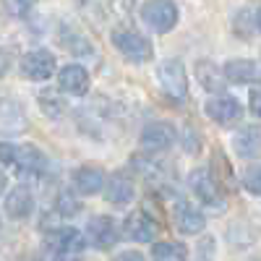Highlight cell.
Wrapping results in <instances>:
<instances>
[{"instance_id":"obj_1","label":"cell","mask_w":261,"mask_h":261,"mask_svg":"<svg viewBox=\"0 0 261 261\" xmlns=\"http://www.w3.org/2000/svg\"><path fill=\"white\" fill-rule=\"evenodd\" d=\"M178 6L172 0H146L141 6V21L157 34H167L178 27Z\"/></svg>"},{"instance_id":"obj_2","label":"cell","mask_w":261,"mask_h":261,"mask_svg":"<svg viewBox=\"0 0 261 261\" xmlns=\"http://www.w3.org/2000/svg\"><path fill=\"white\" fill-rule=\"evenodd\" d=\"M157 79L162 92L172 99V102H183L188 97V76H186V65L178 58L162 60L157 68Z\"/></svg>"},{"instance_id":"obj_3","label":"cell","mask_w":261,"mask_h":261,"mask_svg":"<svg viewBox=\"0 0 261 261\" xmlns=\"http://www.w3.org/2000/svg\"><path fill=\"white\" fill-rule=\"evenodd\" d=\"M113 47L130 63H146L154 55L151 42L134 29H115L113 32Z\"/></svg>"},{"instance_id":"obj_4","label":"cell","mask_w":261,"mask_h":261,"mask_svg":"<svg viewBox=\"0 0 261 261\" xmlns=\"http://www.w3.org/2000/svg\"><path fill=\"white\" fill-rule=\"evenodd\" d=\"M188 183H191V191L201 199V204L214 206V209H222L225 206V188H222L220 178H217L209 167L193 170Z\"/></svg>"},{"instance_id":"obj_5","label":"cell","mask_w":261,"mask_h":261,"mask_svg":"<svg viewBox=\"0 0 261 261\" xmlns=\"http://www.w3.org/2000/svg\"><path fill=\"white\" fill-rule=\"evenodd\" d=\"M21 76L29 81H47L53 73H58V60L50 50H32L18 63Z\"/></svg>"},{"instance_id":"obj_6","label":"cell","mask_w":261,"mask_h":261,"mask_svg":"<svg viewBox=\"0 0 261 261\" xmlns=\"http://www.w3.org/2000/svg\"><path fill=\"white\" fill-rule=\"evenodd\" d=\"M118 241V227L113 222V217H105V214H94L89 222H86L84 230V243H89L97 251H107L113 248Z\"/></svg>"},{"instance_id":"obj_7","label":"cell","mask_w":261,"mask_h":261,"mask_svg":"<svg viewBox=\"0 0 261 261\" xmlns=\"http://www.w3.org/2000/svg\"><path fill=\"white\" fill-rule=\"evenodd\" d=\"M204 113H206L209 120L220 123V125H235V123H241V118H243V105L238 102L235 97L220 94V97L206 99Z\"/></svg>"},{"instance_id":"obj_8","label":"cell","mask_w":261,"mask_h":261,"mask_svg":"<svg viewBox=\"0 0 261 261\" xmlns=\"http://www.w3.org/2000/svg\"><path fill=\"white\" fill-rule=\"evenodd\" d=\"M47 248L55 256H73L84 248V235L76 227H53L47 230Z\"/></svg>"},{"instance_id":"obj_9","label":"cell","mask_w":261,"mask_h":261,"mask_svg":"<svg viewBox=\"0 0 261 261\" xmlns=\"http://www.w3.org/2000/svg\"><path fill=\"white\" fill-rule=\"evenodd\" d=\"M141 149L146 151H165L175 144V125L172 123H165V120H157V123H149L144 130H141V139H139Z\"/></svg>"},{"instance_id":"obj_10","label":"cell","mask_w":261,"mask_h":261,"mask_svg":"<svg viewBox=\"0 0 261 261\" xmlns=\"http://www.w3.org/2000/svg\"><path fill=\"white\" fill-rule=\"evenodd\" d=\"M123 230H125V238H128V241H134V243H151L157 238V232H160L157 222L151 220L146 212H141V209L130 212L125 217Z\"/></svg>"},{"instance_id":"obj_11","label":"cell","mask_w":261,"mask_h":261,"mask_svg":"<svg viewBox=\"0 0 261 261\" xmlns=\"http://www.w3.org/2000/svg\"><path fill=\"white\" fill-rule=\"evenodd\" d=\"M11 167H16L18 172H27V175H42L47 170V157L34 144H18Z\"/></svg>"},{"instance_id":"obj_12","label":"cell","mask_w":261,"mask_h":261,"mask_svg":"<svg viewBox=\"0 0 261 261\" xmlns=\"http://www.w3.org/2000/svg\"><path fill=\"white\" fill-rule=\"evenodd\" d=\"M105 199L110 201L113 206H128L130 201L136 199V186L125 172H113L110 178L105 180Z\"/></svg>"},{"instance_id":"obj_13","label":"cell","mask_w":261,"mask_h":261,"mask_svg":"<svg viewBox=\"0 0 261 261\" xmlns=\"http://www.w3.org/2000/svg\"><path fill=\"white\" fill-rule=\"evenodd\" d=\"M172 220H175V227L183 232V235H199L204 232L206 227V217L201 209H196L191 201H180L172 212Z\"/></svg>"},{"instance_id":"obj_14","label":"cell","mask_w":261,"mask_h":261,"mask_svg":"<svg viewBox=\"0 0 261 261\" xmlns=\"http://www.w3.org/2000/svg\"><path fill=\"white\" fill-rule=\"evenodd\" d=\"M58 84H60V89L65 94L84 97L86 92H89V73H86V68H81V65H76V63L63 65V68L58 71Z\"/></svg>"},{"instance_id":"obj_15","label":"cell","mask_w":261,"mask_h":261,"mask_svg":"<svg viewBox=\"0 0 261 261\" xmlns=\"http://www.w3.org/2000/svg\"><path fill=\"white\" fill-rule=\"evenodd\" d=\"M232 149L243 160H258L261 157V125H246L232 136Z\"/></svg>"},{"instance_id":"obj_16","label":"cell","mask_w":261,"mask_h":261,"mask_svg":"<svg viewBox=\"0 0 261 261\" xmlns=\"http://www.w3.org/2000/svg\"><path fill=\"white\" fill-rule=\"evenodd\" d=\"M34 212V196L29 186H16L6 196V214L11 220H27Z\"/></svg>"},{"instance_id":"obj_17","label":"cell","mask_w":261,"mask_h":261,"mask_svg":"<svg viewBox=\"0 0 261 261\" xmlns=\"http://www.w3.org/2000/svg\"><path fill=\"white\" fill-rule=\"evenodd\" d=\"M105 170L99 165H81L76 172H73V186L81 196H94L105 188Z\"/></svg>"},{"instance_id":"obj_18","label":"cell","mask_w":261,"mask_h":261,"mask_svg":"<svg viewBox=\"0 0 261 261\" xmlns=\"http://www.w3.org/2000/svg\"><path fill=\"white\" fill-rule=\"evenodd\" d=\"M27 128L24 107L16 99H0V134H21Z\"/></svg>"},{"instance_id":"obj_19","label":"cell","mask_w":261,"mask_h":261,"mask_svg":"<svg viewBox=\"0 0 261 261\" xmlns=\"http://www.w3.org/2000/svg\"><path fill=\"white\" fill-rule=\"evenodd\" d=\"M196 79H199V84L204 86L206 92H214V94H220L227 89V81L222 76V71L217 68V65L212 60H196Z\"/></svg>"},{"instance_id":"obj_20","label":"cell","mask_w":261,"mask_h":261,"mask_svg":"<svg viewBox=\"0 0 261 261\" xmlns=\"http://www.w3.org/2000/svg\"><path fill=\"white\" fill-rule=\"evenodd\" d=\"M222 76H225V81H232V84H253L258 79V65L253 60L238 58V60L225 63Z\"/></svg>"},{"instance_id":"obj_21","label":"cell","mask_w":261,"mask_h":261,"mask_svg":"<svg viewBox=\"0 0 261 261\" xmlns=\"http://www.w3.org/2000/svg\"><path fill=\"white\" fill-rule=\"evenodd\" d=\"M151 258L154 261H186L188 258V248L178 241H162V243H154L151 248Z\"/></svg>"},{"instance_id":"obj_22","label":"cell","mask_w":261,"mask_h":261,"mask_svg":"<svg viewBox=\"0 0 261 261\" xmlns=\"http://www.w3.org/2000/svg\"><path fill=\"white\" fill-rule=\"evenodd\" d=\"M55 212L60 217H76L81 212V201L73 191H60L58 193V201H55Z\"/></svg>"},{"instance_id":"obj_23","label":"cell","mask_w":261,"mask_h":261,"mask_svg":"<svg viewBox=\"0 0 261 261\" xmlns=\"http://www.w3.org/2000/svg\"><path fill=\"white\" fill-rule=\"evenodd\" d=\"M243 188L253 196H261V165H251L243 172Z\"/></svg>"},{"instance_id":"obj_24","label":"cell","mask_w":261,"mask_h":261,"mask_svg":"<svg viewBox=\"0 0 261 261\" xmlns=\"http://www.w3.org/2000/svg\"><path fill=\"white\" fill-rule=\"evenodd\" d=\"M37 6V0H6V11L13 18H24L32 13V8Z\"/></svg>"},{"instance_id":"obj_25","label":"cell","mask_w":261,"mask_h":261,"mask_svg":"<svg viewBox=\"0 0 261 261\" xmlns=\"http://www.w3.org/2000/svg\"><path fill=\"white\" fill-rule=\"evenodd\" d=\"M39 105L45 107V113H47V115L55 118L58 110H60V107H58V92H55V89H45V92L39 94Z\"/></svg>"},{"instance_id":"obj_26","label":"cell","mask_w":261,"mask_h":261,"mask_svg":"<svg viewBox=\"0 0 261 261\" xmlns=\"http://www.w3.org/2000/svg\"><path fill=\"white\" fill-rule=\"evenodd\" d=\"M248 105H251V113L261 120V81H256L251 86V94H248Z\"/></svg>"},{"instance_id":"obj_27","label":"cell","mask_w":261,"mask_h":261,"mask_svg":"<svg viewBox=\"0 0 261 261\" xmlns=\"http://www.w3.org/2000/svg\"><path fill=\"white\" fill-rule=\"evenodd\" d=\"M13 154H16V144L0 141V162H3V165H13Z\"/></svg>"},{"instance_id":"obj_28","label":"cell","mask_w":261,"mask_h":261,"mask_svg":"<svg viewBox=\"0 0 261 261\" xmlns=\"http://www.w3.org/2000/svg\"><path fill=\"white\" fill-rule=\"evenodd\" d=\"M113 261H146V258H144L139 251H123V253H120V256H115Z\"/></svg>"},{"instance_id":"obj_29","label":"cell","mask_w":261,"mask_h":261,"mask_svg":"<svg viewBox=\"0 0 261 261\" xmlns=\"http://www.w3.org/2000/svg\"><path fill=\"white\" fill-rule=\"evenodd\" d=\"M6 186H8V175H6V170L0 167V196H3V191H6Z\"/></svg>"},{"instance_id":"obj_30","label":"cell","mask_w":261,"mask_h":261,"mask_svg":"<svg viewBox=\"0 0 261 261\" xmlns=\"http://www.w3.org/2000/svg\"><path fill=\"white\" fill-rule=\"evenodd\" d=\"M6 68H8V58H6V53H0V76L6 73Z\"/></svg>"},{"instance_id":"obj_31","label":"cell","mask_w":261,"mask_h":261,"mask_svg":"<svg viewBox=\"0 0 261 261\" xmlns=\"http://www.w3.org/2000/svg\"><path fill=\"white\" fill-rule=\"evenodd\" d=\"M256 24H258V29H261V11H258V18H256Z\"/></svg>"}]
</instances>
